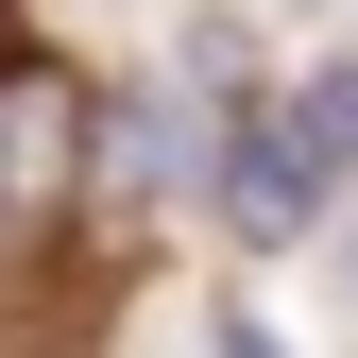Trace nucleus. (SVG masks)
Here are the masks:
<instances>
[{
	"instance_id": "f257e3e1",
	"label": "nucleus",
	"mask_w": 358,
	"mask_h": 358,
	"mask_svg": "<svg viewBox=\"0 0 358 358\" xmlns=\"http://www.w3.org/2000/svg\"><path fill=\"white\" fill-rule=\"evenodd\" d=\"M85 154H103V137H85V85L17 52V69H0V239H34V222L85 188Z\"/></svg>"
},
{
	"instance_id": "f03ea898",
	"label": "nucleus",
	"mask_w": 358,
	"mask_h": 358,
	"mask_svg": "<svg viewBox=\"0 0 358 358\" xmlns=\"http://www.w3.org/2000/svg\"><path fill=\"white\" fill-rule=\"evenodd\" d=\"M324 171H341L324 120H239V137H222V205H239L256 239H290V222H324Z\"/></svg>"
},
{
	"instance_id": "7ed1b4c3",
	"label": "nucleus",
	"mask_w": 358,
	"mask_h": 358,
	"mask_svg": "<svg viewBox=\"0 0 358 358\" xmlns=\"http://www.w3.org/2000/svg\"><path fill=\"white\" fill-rule=\"evenodd\" d=\"M103 171H120V188H205V120L188 103H120L103 120Z\"/></svg>"
},
{
	"instance_id": "20e7f679",
	"label": "nucleus",
	"mask_w": 358,
	"mask_h": 358,
	"mask_svg": "<svg viewBox=\"0 0 358 358\" xmlns=\"http://www.w3.org/2000/svg\"><path fill=\"white\" fill-rule=\"evenodd\" d=\"M307 120H324V137H341V171H358V69H324V85H307Z\"/></svg>"
},
{
	"instance_id": "39448f33",
	"label": "nucleus",
	"mask_w": 358,
	"mask_h": 358,
	"mask_svg": "<svg viewBox=\"0 0 358 358\" xmlns=\"http://www.w3.org/2000/svg\"><path fill=\"white\" fill-rule=\"evenodd\" d=\"M222 358H273V324H222Z\"/></svg>"
}]
</instances>
